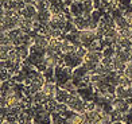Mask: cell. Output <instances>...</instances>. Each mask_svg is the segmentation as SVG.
Returning a JSON list of instances; mask_svg holds the SVG:
<instances>
[{
	"instance_id": "cell-16",
	"label": "cell",
	"mask_w": 132,
	"mask_h": 124,
	"mask_svg": "<svg viewBox=\"0 0 132 124\" xmlns=\"http://www.w3.org/2000/svg\"><path fill=\"white\" fill-rule=\"evenodd\" d=\"M2 124H20V123H19V119H18V116L8 115V116H7V119H5Z\"/></svg>"
},
{
	"instance_id": "cell-5",
	"label": "cell",
	"mask_w": 132,
	"mask_h": 124,
	"mask_svg": "<svg viewBox=\"0 0 132 124\" xmlns=\"http://www.w3.org/2000/svg\"><path fill=\"white\" fill-rule=\"evenodd\" d=\"M74 50H76V45L70 39L63 37L61 42H59V53L62 55H66V54H70V53H74Z\"/></svg>"
},
{
	"instance_id": "cell-12",
	"label": "cell",
	"mask_w": 132,
	"mask_h": 124,
	"mask_svg": "<svg viewBox=\"0 0 132 124\" xmlns=\"http://www.w3.org/2000/svg\"><path fill=\"white\" fill-rule=\"evenodd\" d=\"M111 112H112V111H111ZM111 112L104 111L103 113H101V124H112V123H113Z\"/></svg>"
},
{
	"instance_id": "cell-3",
	"label": "cell",
	"mask_w": 132,
	"mask_h": 124,
	"mask_svg": "<svg viewBox=\"0 0 132 124\" xmlns=\"http://www.w3.org/2000/svg\"><path fill=\"white\" fill-rule=\"evenodd\" d=\"M49 42H50V38L47 37L46 34H43V32L35 34V37H34V47H37V49H39L42 51H46V47H47V45H49Z\"/></svg>"
},
{
	"instance_id": "cell-6",
	"label": "cell",
	"mask_w": 132,
	"mask_h": 124,
	"mask_svg": "<svg viewBox=\"0 0 132 124\" xmlns=\"http://www.w3.org/2000/svg\"><path fill=\"white\" fill-rule=\"evenodd\" d=\"M50 100L51 98L40 89V90H38L37 93H34L31 96V104H34V105H46Z\"/></svg>"
},
{
	"instance_id": "cell-4",
	"label": "cell",
	"mask_w": 132,
	"mask_h": 124,
	"mask_svg": "<svg viewBox=\"0 0 132 124\" xmlns=\"http://www.w3.org/2000/svg\"><path fill=\"white\" fill-rule=\"evenodd\" d=\"M129 107H131V101L129 100H124V98L115 97V100H113V103H112V109L120 111V112H123V113L129 112Z\"/></svg>"
},
{
	"instance_id": "cell-8",
	"label": "cell",
	"mask_w": 132,
	"mask_h": 124,
	"mask_svg": "<svg viewBox=\"0 0 132 124\" xmlns=\"http://www.w3.org/2000/svg\"><path fill=\"white\" fill-rule=\"evenodd\" d=\"M38 14V8L35 3H27L24 5V8L20 11V15L24 16V18H30V19H32V18Z\"/></svg>"
},
{
	"instance_id": "cell-13",
	"label": "cell",
	"mask_w": 132,
	"mask_h": 124,
	"mask_svg": "<svg viewBox=\"0 0 132 124\" xmlns=\"http://www.w3.org/2000/svg\"><path fill=\"white\" fill-rule=\"evenodd\" d=\"M111 115H112V120H113V121H123V117H124L123 112L116 111V109H112Z\"/></svg>"
},
{
	"instance_id": "cell-7",
	"label": "cell",
	"mask_w": 132,
	"mask_h": 124,
	"mask_svg": "<svg viewBox=\"0 0 132 124\" xmlns=\"http://www.w3.org/2000/svg\"><path fill=\"white\" fill-rule=\"evenodd\" d=\"M42 90H43L50 98H54L57 94V90H58V84L55 81H46L43 88H42Z\"/></svg>"
},
{
	"instance_id": "cell-11",
	"label": "cell",
	"mask_w": 132,
	"mask_h": 124,
	"mask_svg": "<svg viewBox=\"0 0 132 124\" xmlns=\"http://www.w3.org/2000/svg\"><path fill=\"white\" fill-rule=\"evenodd\" d=\"M16 49V51H18V54H19L20 57H22V60L23 61H26L27 58L30 57V47H27V46H24V45H20V46H18V47H15Z\"/></svg>"
},
{
	"instance_id": "cell-14",
	"label": "cell",
	"mask_w": 132,
	"mask_h": 124,
	"mask_svg": "<svg viewBox=\"0 0 132 124\" xmlns=\"http://www.w3.org/2000/svg\"><path fill=\"white\" fill-rule=\"evenodd\" d=\"M120 34H121L124 38H127V39H131V40H132V27H131V26L123 28V30H120Z\"/></svg>"
},
{
	"instance_id": "cell-15",
	"label": "cell",
	"mask_w": 132,
	"mask_h": 124,
	"mask_svg": "<svg viewBox=\"0 0 132 124\" xmlns=\"http://www.w3.org/2000/svg\"><path fill=\"white\" fill-rule=\"evenodd\" d=\"M124 76H127L128 78L132 80V60L125 63V68H124Z\"/></svg>"
},
{
	"instance_id": "cell-2",
	"label": "cell",
	"mask_w": 132,
	"mask_h": 124,
	"mask_svg": "<svg viewBox=\"0 0 132 124\" xmlns=\"http://www.w3.org/2000/svg\"><path fill=\"white\" fill-rule=\"evenodd\" d=\"M82 63H84V60L80 55H77L76 51L63 55V65L70 68V69H76L77 66H80V65H82Z\"/></svg>"
},
{
	"instance_id": "cell-10",
	"label": "cell",
	"mask_w": 132,
	"mask_h": 124,
	"mask_svg": "<svg viewBox=\"0 0 132 124\" xmlns=\"http://www.w3.org/2000/svg\"><path fill=\"white\" fill-rule=\"evenodd\" d=\"M112 68H113V70H116V72H119V73H124V68H125V62H123L120 58H117V57H115L113 55V60H112Z\"/></svg>"
},
{
	"instance_id": "cell-1",
	"label": "cell",
	"mask_w": 132,
	"mask_h": 124,
	"mask_svg": "<svg viewBox=\"0 0 132 124\" xmlns=\"http://www.w3.org/2000/svg\"><path fill=\"white\" fill-rule=\"evenodd\" d=\"M66 105H68L70 111L77 112V113H84L86 111L88 103L80 96L78 92H76V93H70L68 101H66Z\"/></svg>"
},
{
	"instance_id": "cell-9",
	"label": "cell",
	"mask_w": 132,
	"mask_h": 124,
	"mask_svg": "<svg viewBox=\"0 0 132 124\" xmlns=\"http://www.w3.org/2000/svg\"><path fill=\"white\" fill-rule=\"evenodd\" d=\"M69 96H70V92H68L66 89H63V88H58L57 94H55V97H54V100H55L57 103H59V104H66Z\"/></svg>"
}]
</instances>
